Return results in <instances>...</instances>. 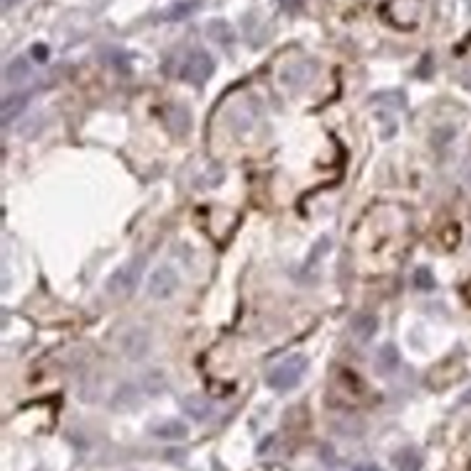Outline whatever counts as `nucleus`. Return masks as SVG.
Instances as JSON below:
<instances>
[{"label":"nucleus","mask_w":471,"mask_h":471,"mask_svg":"<svg viewBox=\"0 0 471 471\" xmlns=\"http://www.w3.org/2000/svg\"><path fill=\"white\" fill-rule=\"evenodd\" d=\"M305 370H308V358L303 355H290L280 365H275L268 372L265 382L270 389H278V392H288V389L298 387V382L303 379Z\"/></svg>","instance_id":"1"},{"label":"nucleus","mask_w":471,"mask_h":471,"mask_svg":"<svg viewBox=\"0 0 471 471\" xmlns=\"http://www.w3.org/2000/svg\"><path fill=\"white\" fill-rule=\"evenodd\" d=\"M142 273H144V258L142 255H137V258H132L129 263L119 265V268L109 275L107 293L114 295V298H127V295H132L134 288L139 285Z\"/></svg>","instance_id":"2"},{"label":"nucleus","mask_w":471,"mask_h":471,"mask_svg":"<svg viewBox=\"0 0 471 471\" xmlns=\"http://www.w3.org/2000/svg\"><path fill=\"white\" fill-rule=\"evenodd\" d=\"M424 0H389L384 5V18L389 20V25L399 30H409L419 23V15H422Z\"/></svg>","instance_id":"3"},{"label":"nucleus","mask_w":471,"mask_h":471,"mask_svg":"<svg viewBox=\"0 0 471 471\" xmlns=\"http://www.w3.org/2000/svg\"><path fill=\"white\" fill-rule=\"evenodd\" d=\"M214 67H216V65H214L211 55L204 52V50H196V52L189 55L187 62H184L182 77L192 84H204L214 74Z\"/></svg>","instance_id":"4"},{"label":"nucleus","mask_w":471,"mask_h":471,"mask_svg":"<svg viewBox=\"0 0 471 471\" xmlns=\"http://www.w3.org/2000/svg\"><path fill=\"white\" fill-rule=\"evenodd\" d=\"M179 288V278H177V270L169 268V265H159L152 275H149V283H147V293L152 295L154 300H167L177 293Z\"/></svg>","instance_id":"5"},{"label":"nucleus","mask_w":471,"mask_h":471,"mask_svg":"<svg viewBox=\"0 0 471 471\" xmlns=\"http://www.w3.org/2000/svg\"><path fill=\"white\" fill-rule=\"evenodd\" d=\"M152 434L162 442H179V439L189 437V427L182 422V419H164V422L154 424Z\"/></svg>","instance_id":"6"},{"label":"nucleus","mask_w":471,"mask_h":471,"mask_svg":"<svg viewBox=\"0 0 471 471\" xmlns=\"http://www.w3.org/2000/svg\"><path fill=\"white\" fill-rule=\"evenodd\" d=\"M122 348H124V353H127L132 360H142V358H144V353H147V350H149V335L144 333L142 328L129 330V333L124 335Z\"/></svg>","instance_id":"7"},{"label":"nucleus","mask_w":471,"mask_h":471,"mask_svg":"<svg viewBox=\"0 0 471 471\" xmlns=\"http://www.w3.org/2000/svg\"><path fill=\"white\" fill-rule=\"evenodd\" d=\"M379 323L375 315H358V318H353V325H350V330H353V335L360 340V343H367V340L375 338V333H377Z\"/></svg>","instance_id":"8"},{"label":"nucleus","mask_w":471,"mask_h":471,"mask_svg":"<svg viewBox=\"0 0 471 471\" xmlns=\"http://www.w3.org/2000/svg\"><path fill=\"white\" fill-rule=\"evenodd\" d=\"M310 72H313V65H308V62H290L288 67L280 72V79H283V84L298 87V84H303L305 79L310 77Z\"/></svg>","instance_id":"9"},{"label":"nucleus","mask_w":471,"mask_h":471,"mask_svg":"<svg viewBox=\"0 0 471 471\" xmlns=\"http://www.w3.org/2000/svg\"><path fill=\"white\" fill-rule=\"evenodd\" d=\"M167 127L172 129L174 134H187L192 129V114L187 112L184 107H169L167 112Z\"/></svg>","instance_id":"10"},{"label":"nucleus","mask_w":471,"mask_h":471,"mask_svg":"<svg viewBox=\"0 0 471 471\" xmlns=\"http://www.w3.org/2000/svg\"><path fill=\"white\" fill-rule=\"evenodd\" d=\"M28 107V94H10V97L3 99V107H0V114H3V122H10V119L18 117L23 109Z\"/></svg>","instance_id":"11"},{"label":"nucleus","mask_w":471,"mask_h":471,"mask_svg":"<svg viewBox=\"0 0 471 471\" xmlns=\"http://www.w3.org/2000/svg\"><path fill=\"white\" fill-rule=\"evenodd\" d=\"M206 35L211 40H216L218 45H226L233 40V30L226 20H211V23L206 25Z\"/></svg>","instance_id":"12"},{"label":"nucleus","mask_w":471,"mask_h":471,"mask_svg":"<svg viewBox=\"0 0 471 471\" xmlns=\"http://www.w3.org/2000/svg\"><path fill=\"white\" fill-rule=\"evenodd\" d=\"M399 365V353L394 345H382L377 353V370L379 372H392Z\"/></svg>","instance_id":"13"},{"label":"nucleus","mask_w":471,"mask_h":471,"mask_svg":"<svg viewBox=\"0 0 471 471\" xmlns=\"http://www.w3.org/2000/svg\"><path fill=\"white\" fill-rule=\"evenodd\" d=\"M28 74H30V62L25 57L10 60V65L5 67V79L8 82H23V79H28Z\"/></svg>","instance_id":"14"},{"label":"nucleus","mask_w":471,"mask_h":471,"mask_svg":"<svg viewBox=\"0 0 471 471\" xmlns=\"http://www.w3.org/2000/svg\"><path fill=\"white\" fill-rule=\"evenodd\" d=\"M394 464H397V471H422V459H419V454L412 452V449L399 452Z\"/></svg>","instance_id":"15"},{"label":"nucleus","mask_w":471,"mask_h":471,"mask_svg":"<svg viewBox=\"0 0 471 471\" xmlns=\"http://www.w3.org/2000/svg\"><path fill=\"white\" fill-rule=\"evenodd\" d=\"M184 409H187L192 417H196L199 422H204V419L211 414V407H209V402H204L201 397H189L187 402H184Z\"/></svg>","instance_id":"16"},{"label":"nucleus","mask_w":471,"mask_h":471,"mask_svg":"<svg viewBox=\"0 0 471 471\" xmlns=\"http://www.w3.org/2000/svg\"><path fill=\"white\" fill-rule=\"evenodd\" d=\"M144 389H147L149 394L162 392V389H164V377H162V372H159V370L144 375Z\"/></svg>","instance_id":"17"},{"label":"nucleus","mask_w":471,"mask_h":471,"mask_svg":"<svg viewBox=\"0 0 471 471\" xmlns=\"http://www.w3.org/2000/svg\"><path fill=\"white\" fill-rule=\"evenodd\" d=\"M199 8V0H194V3H182V5H177V8H172L167 13V18L169 20H182L184 15H189V13H194V10Z\"/></svg>","instance_id":"18"},{"label":"nucleus","mask_w":471,"mask_h":471,"mask_svg":"<svg viewBox=\"0 0 471 471\" xmlns=\"http://www.w3.org/2000/svg\"><path fill=\"white\" fill-rule=\"evenodd\" d=\"M414 285H417V288H422V290L434 288V278H432V273H429L427 268H419L417 273H414Z\"/></svg>","instance_id":"19"},{"label":"nucleus","mask_w":471,"mask_h":471,"mask_svg":"<svg viewBox=\"0 0 471 471\" xmlns=\"http://www.w3.org/2000/svg\"><path fill=\"white\" fill-rule=\"evenodd\" d=\"M303 3L305 0H280V8L288 10V13H295V10L303 8Z\"/></svg>","instance_id":"20"},{"label":"nucleus","mask_w":471,"mask_h":471,"mask_svg":"<svg viewBox=\"0 0 471 471\" xmlns=\"http://www.w3.org/2000/svg\"><path fill=\"white\" fill-rule=\"evenodd\" d=\"M355 471H382V469L377 464H360V467H355Z\"/></svg>","instance_id":"21"},{"label":"nucleus","mask_w":471,"mask_h":471,"mask_svg":"<svg viewBox=\"0 0 471 471\" xmlns=\"http://www.w3.org/2000/svg\"><path fill=\"white\" fill-rule=\"evenodd\" d=\"M35 55H38V60H40V62H43V60H45V55H48V52H45V48H43V45H38V48H35Z\"/></svg>","instance_id":"22"},{"label":"nucleus","mask_w":471,"mask_h":471,"mask_svg":"<svg viewBox=\"0 0 471 471\" xmlns=\"http://www.w3.org/2000/svg\"><path fill=\"white\" fill-rule=\"evenodd\" d=\"M5 3H15V0H5Z\"/></svg>","instance_id":"23"},{"label":"nucleus","mask_w":471,"mask_h":471,"mask_svg":"<svg viewBox=\"0 0 471 471\" xmlns=\"http://www.w3.org/2000/svg\"><path fill=\"white\" fill-rule=\"evenodd\" d=\"M469 187H471V174H469Z\"/></svg>","instance_id":"24"},{"label":"nucleus","mask_w":471,"mask_h":471,"mask_svg":"<svg viewBox=\"0 0 471 471\" xmlns=\"http://www.w3.org/2000/svg\"><path fill=\"white\" fill-rule=\"evenodd\" d=\"M469 471H471V464H469Z\"/></svg>","instance_id":"25"}]
</instances>
